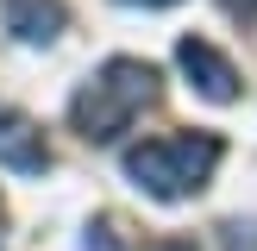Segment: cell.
Returning a JSON list of instances; mask_svg holds the SVG:
<instances>
[{"instance_id":"1","label":"cell","mask_w":257,"mask_h":251,"mask_svg":"<svg viewBox=\"0 0 257 251\" xmlns=\"http://www.w3.org/2000/svg\"><path fill=\"white\" fill-rule=\"evenodd\" d=\"M157 82H163L157 63H145V57H113V63H100V69L75 88V100H69L75 132H82L88 145H113V138L157 100Z\"/></svg>"},{"instance_id":"2","label":"cell","mask_w":257,"mask_h":251,"mask_svg":"<svg viewBox=\"0 0 257 251\" xmlns=\"http://www.w3.org/2000/svg\"><path fill=\"white\" fill-rule=\"evenodd\" d=\"M226 145L213 132H176V138H151V145L125 151V176L145 188L151 201H188L207 188V176L220 170Z\"/></svg>"},{"instance_id":"3","label":"cell","mask_w":257,"mask_h":251,"mask_svg":"<svg viewBox=\"0 0 257 251\" xmlns=\"http://www.w3.org/2000/svg\"><path fill=\"white\" fill-rule=\"evenodd\" d=\"M0 163L13 176H44L50 170V145L38 132V119H25L19 107H0Z\"/></svg>"},{"instance_id":"4","label":"cell","mask_w":257,"mask_h":251,"mask_svg":"<svg viewBox=\"0 0 257 251\" xmlns=\"http://www.w3.org/2000/svg\"><path fill=\"white\" fill-rule=\"evenodd\" d=\"M176 63H182V75H188L207 100H232V94H238V69L207 44V38H182V44H176Z\"/></svg>"},{"instance_id":"5","label":"cell","mask_w":257,"mask_h":251,"mask_svg":"<svg viewBox=\"0 0 257 251\" xmlns=\"http://www.w3.org/2000/svg\"><path fill=\"white\" fill-rule=\"evenodd\" d=\"M7 32L19 44H50L63 32V0H7Z\"/></svg>"},{"instance_id":"6","label":"cell","mask_w":257,"mask_h":251,"mask_svg":"<svg viewBox=\"0 0 257 251\" xmlns=\"http://www.w3.org/2000/svg\"><path fill=\"white\" fill-rule=\"evenodd\" d=\"M220 245L226 251H257V220H226L220 226Z\"/></svg>"},{"instance_id":"7","label":"cell","mask_w":257,"mask_h":251,"mask_svg":"<svg viewBox=\"0 0 257 251\" xmlns=\"http://www.w3.org/2000/svg\"><path fill=\"white\" fill-rule=\"evenodd\" d=\"M82 251H125V245H119V232H113L107 220H94V226L82 232Z\"/></svg>"},{"instance_id":"8","label":"cell","mask_w":257,"mask_h":251,"mask_svg":"<svg viewBox=\"0 0 257 251\" xmlns=\"http://www.w3.org/2000/svg\"><path fill=\"white\" fill-rule=\"evenodd\" d=\"M157 251H195V238H163Z\"/></svg>"},{"instance_id":"9","label":"cell","mask_w":257,"mask_h":251,"mask_svg":"<svg viewBox=\"0 0 257 251\" xmlns=\"http://www.w3.org/2000/svg\"><path fill=\"white\" fill-rule=\"evenodd\" d=\"M125 7H176V0H125Z\"/></svg>"},{"instance_id":"10","label":"cell","mask_w":257,"mask_h":251,"mask_svg":"<svg viewBox=\"0 0 257 251\" xmlns=\"http://www.w3.org/2000/svg\"><path fill=\"white\" fill-rule=\"evenodd\" d=\"M226 7H238V13H245V7H251V13H257V0H226Z\"/></svg>"}]
</instances>
